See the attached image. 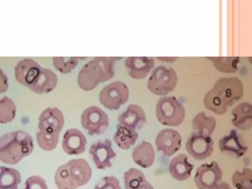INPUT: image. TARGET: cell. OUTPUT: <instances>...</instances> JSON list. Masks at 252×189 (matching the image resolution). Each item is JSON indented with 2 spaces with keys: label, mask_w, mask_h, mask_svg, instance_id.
<instances>
[{
  "label": "cell",
  "mask_w": 252,
  "mask_h": 189,
  "mask_svg": "<svg viewBox=\"0 0 252 189\" xmlns=\"http://www.w3.org/2000/svg\"><path fill=\"white\" fill-rule=\"evenodd\" d=\"M34 149L32 136L23 130L10 131L0 137V161L16 165L29 156Z\"/></svg>",
  "instance_id": "1"
},
{
  "label": "cell",
  "mask_w": 252,
  "mask_h": 189,
  "mask_svg": "<svg viewBox=\"0 0 252 189\" xmlns=\"http://www.w3.org/2000/svg\"><path fill=\"white\" fill-rule=\"evenodd\" d=\"M116 57H95L82 66L77 82L84 91H92L98 84L112 79L115 75Z\"/></svg>",
  "instance_id": "2"
},
{
  "label": "cell",
  "mask_w": 252,
  "mask_h": 189,
  "mask_svg": "<svg viewBox=\"0 0 252 189\" xmlns=\"http://www.w3.org/2000/svg\"><path fill=\"white\" fill-rule=\"evenodd\" d=\"M92 177V168L85 159H70L60 165L54 175L58 189H77L88 184Z\"/></svg>",
  "instance_id": "3"
},
{
  "label": "cell",
  "mask_w": 252,
  "mask_h": 189,
  "mask_svg": "<svg viewBox=\"0 0 252 189\" xmlns=\"http://www.w3.org/2000/svg\"><path fill=\"white\" fill-rule=\"evenodd\" d=\"M156 118L160 124L167 126H179L184 122L186 111L181 102L172 96L159 99L156 107Z\"/></svg>",
  "instance_id": "4"
},
{
  "label": "cell",
  "mask_w": 252,
  "mask_h": 189,
  "mask_svg": "<svg viewBox=\"0 0 252 189\" xmlns=\"http://www.w3.org/2000/svg\"><path fill=\"white\" fill-rule=\"evenodd\" d=\"M243 83L239 78L228 77L218 79L210 90L224 106L228 108L243 97Z\"/></svg>",
  "instance_id": "5"
},
{
  "label": "cell",
  "mask_w": 252,
  "mask_h": 189,
  "mask_svg": "<svg viewBox=\"0 0 252 189\" xmlns=\"http://www.w3.org/2000/svg\"><path fill=\"white\" fill-rule=\"evenodd\" d=\"M178 84V75L173 68L159 66L153 70L147 88L156 95L164 96L173 91Z\"/></svg>",
  "instance_id": "6"
},
{
  "label": "cell",
  "mask_w": 252,
  "mask_h": 189,
  "mask_svg": "<svg viewBox=\"0 0 252 189\" xmlns=\"http://www.w3.org/2000/svg\"><path fill=\"white\" fill-rule=\"evenodd\" d=\"M129 98V90L122 81H114L104 87L100 92L99 101L110 110H118Z\"/></svg>",
  "instance_id": "7"
},
{
  "label": "cell",
  "mask_w": 252,
  "mask_h": 189,
  "mask_svg": "<svg viewBox=\"0 0 252 189\" xmlns=\"http://www.w3.org/2000/svg\"><path fill=\"white\" fill-rule=\"evenodd\" d=\"M82 127L91 135H100L108 128V115L101 108L91 106L84 110L81 115Z\"/></svg>",
  "instance_id": "8"
},
{
  "label": "cell",
  "mask_w": 252,
  "mask_h": 189,
  "mask_svg": "<svg viewBox=\"0 0 252 189\" xmlns=\"http://www.w3.org/2000/svg\"><path fill=\"white\" fill-rule=\"evenodd\" d=\"M186 149L194 159L204 160L213 153V139L211 135L194 131L187 140Z\"/></svg>",
  "instance_id": "9"
},
{
  "label": "cell",
  "mask_w": 252,
  "mask_h": 189,
  "mask_svg": "<svg viewBox=\"0 0 252 189\" xmlns=\"http://www.w3.org/2000/svg\"><path fill=\"white\" fill-rule=\"evenodd\" d=\"M222 178V170L216 161H212L197 168L194 180L198 189H212L220 183Z\"/></svg>",
  "instance_id": "10"
},
{
  "label": "cell",
  "mask_w": 252,
  "mask_h": 189,
  "mask_svg": "<svg viewBox=\"0 0 252 189\" xmlns=\"http://www.w3.org/2000/svg\"><path fill=\"white\" fill-rule=\"evenodd\" d=\"M90 155L98 169H106L113 165V159L117 156L113 149V143L109 139L99 140L91 145Z\"/></svg>",
  "instance_id": "11"
},
{
  "label": "cell",
  "mask_w": 252,
  "mask_h": 189,
  "mask_svg": "<svg viewBox=\"0 0 252 189\" xmlns=\"http://www.w3.org/2000/svg\"><path fill=\"white\" fill-rule=\"evenodd\" d=\"M181 134L173 128L162 129L156 136V149L166 157H171L177 153L181 148Z\"/></svg>",
  "instance_id": "12"
},
{
  "label": "cell",
  "mask_w": 252,
  "mask_h": 189,
  "mask_svg": "<svg viewBox=\"0 0 252 189\" xmlns=\"http://www.w3.org/2000/svg\"><path fill=\"white\" fill-rule=\"evenodd\" d=\"M42 68L40 64L33 59L29 58L22 59L14 69L16 79L20 84L29 88L37 79Z\"/></svg>",
  "instance_id": "13"
},
{
  "label": "cell",
  "mask_w": 252,
  "mask_h": 189,
  "mask_svg": "<svg viewBox=\"0 0 252 189\" xmlns=\"http://www.w3.org/2000/svg\"><path fill=\"white\" fill-rule=\"evenodd\" d=\"M64 116L57 107H48L39 115L38 128L40 131L49 133H60L64 125Z\"/></svg>",
  "instance_id": "14"
},
{
  "label": "cell",
  "mask_w": 252,
  "mask_h": 189,
  "mask_svg": "<svg viewBox=\"0 0 252 189\" xmlns=\"http://www.w3.org/2000/svg\"><path fill=\"white\" fill-rule=\"evenodd\" d=\"M87 138L78 128H69L63 136V150L68 155H79L86 150Z\"/></svg>",
  "instance_id": "15"
},
{
  "label": "cell",
  "mask_w": 252,
  "mask_h": 189,
  "mask_svg": "<svg viewBox=\"0 0 252 189\" xmlns=\"http://www.w3.org/2000/svg\"><path fill=\"white\" fill-rule=\"evenodd\" d=\"M119 124L131 129L140 130L147 123V116L144 109L137 104H130L118 118Z\"/></svg>",
  "instance_id": "16"
},
{
  "label": "cell",
  "mask_w": 252,
  "mask_h": 189,
  "mask_svg": "<svg viewBox=\"0 0 252 189\" xmlns=\"http://www.w3.org/2000/svg\"><path fill=\"white\" fill-rule=\"evenodd\" d=\"M219 149L221 152L230 154L236 158H241L249 150L246 142L235 129L231 130L228 135L219 140Z\"/></svg>",
  "instance_id": "17"
},
{
  "label": "cell",
  "mask_w": 252,
  "mask_h": 189,
  "mask_svg": "<svg viewBox=\"0 0 252 189\" xmlns=\"http://www.w3.org/2000/svg\"><path fill=\"white\" fill-rule=\"evenodd\" d=\"M125 66L129 75L134 79H143L148 75L155 66V60L151 57H128L125 60Z\"/></svg>",
  "instance_id": "18"
},
{
  "label": "cell",
  "mask_w": 252,
  "mask_h": 189,
  "mask_svg": "<svg viewBox=\"0 0 252 189\" xmlns=\"http://www.w3.org/2000/svg\"><path fill=\"white\" fill-rule=\"evenodd\" d=\"M194 165L189 161L188 157L181 154L174 158L169 163V171L172 177L178 181H185L191 177Z\"/></svg>",
  "instance_id": "19"
},
{
  "label": "cell",
  "mask_w": 252,
  "mask_h": 189,
  "mask_svg": "<svg viewBox=\"0 0 252 189\" xmlns=\"http://www.w3.org/2000/svg\"><path fill=\"white\" fill-rule=\"evenodd\" d=\"M231 123L237 129L247 131L252 127V106L248 102L237 105L231 111Z\"/></svg>",
  "instance_id": "20"
},
{
  "label": "cell",
  "mask_w": 252,
  "mask_h": 189,
  "mask_svg": "<svg viewBox=\"0 0 252 189\" xmlns=\"http://www.w3.org/2000/svg\"><path fill=\"white\" fill-rule=\"evenodd\" d=\"M57 83V74L51 69L42 67L37 79L29 89L36 94H47L54 90Z\"/></svg>",
  "instance_id": "21"
},
{
  "label": "cell",
  "mask_w": 252,
  "mask_h": 189,
  "mask_svg": "<svg viewBox=\"0 0 252 189\" xmlns=\"http://www.w3.org/2000/svg\"><path fill=\"white\" fill-rule=\"evenodd\" d=\"M132 156L137 165L141 168H148L154 163L156 152L150 142L142 141L134 149Z\"/></svg>",
  "instance_id": "22"
},
{
  "label": "cell",
  "mask_w": 252,
  "mask_h": 189,
  "mask_svg": "<svg viewBox=\"0 0 252 189\" xmlns=\"http://www.w3.org/2000/svg\"><path fill=\"white\" fill-rule=\"evenodd\" d=\"M21 182L22 176L18 170L0 166V189H18Z\"/></svg>",
  "instance_id": "23"
},
{
  "label": "cell",
  "mask_w": 252,
  "mask_h": 189,
  "mask_svg": "<svg viewBox=\"0 0 252 189\" xmlns=\"http://www.w3.org/2000/svg\"><path fill=\"white\" fill-rule=\"evenodd\" d=\"M138 133L123 126H117V130L114 134V141L120 149L126 150L130 149L136 143Z\"/></svg>",
  "instance_id": "24"
},
{
  "label": "cell",
  "mask_w": 252,
  "mask_h": 189,
  "mask_svg": "<svg viewBox=\"0 0 252 189\" xmlns=\"http://www.w3.org/2000/svg\"><path fill=\"white\" fill-rule=\"evenodd\" d=\"M217 121L214 117L208 116L204 112H200L192 120L193 129L195 132L212 135L216 128Z\"/></svg>",
  "instance_id": "25"
},
{
  "label": "cell",
  "mask_w": 252,
  "mask_h": 189,
  "mask_svg": "<svg viewBox=\"0 0 252 189\" xmlns=\"http://www.w3.org/2000/svg\"><path fill=\"white\" fill-rule=\"evenodd\" d=\"M218 71L223 73H234L238 70L240 59L237 57H207Z\"/></svg>",
  "instance_id": "26"
},
{
  "label": "cell",
  "mask_w": 252,
  "mask_h": 189,
  "mask_svg": "<svg viewBox=\"0 0 252 189\" xmlns=\"http://www.w3.org/2000/svg\"><path fill=\"white\" fill-rule=\"evenodd\" d=\"M17 115V106L12 99L7 96L0 98V124L12 122Z\"/></svg>",
  "instance_id": "27"
},
{
  "label": "cell",
  "mask_w": 252,
  "mask_h": 189,
  "mask_svg": "<svg viewBox=\"0 0 252 189\" xmlns=\"http://www.w3.org/2000/svg\"><path fill=\"white\" fill-rule=\"evenodd\" d=\"M60 133H49L39 131L36 132V140L40 149L51 152L57 148L60 140Z\"/></svg>",
  "instance_id": "28"
},
{
  "label": "cell",
  "mask_w": 252,
  "mask_h": 189,
  "mask_svg": "<svg viewBox=\"0 0 252 189\" xmlns=\"http://www.w3.org/2000/svg\"><path fill=\"white\" fill-rule=\"evenodd\" d=\"M231 180L236 189H252V169L243 168L234 171Z\"/></svg>",
  "instance_id": "29"
},
{
  "label": "cell",
  "mask_w": 252,
  "mask_h": 189,
  "mask_svg": "<svg viewBox=\"0 0 252 189\" xmlns=\"http://www.w3.org/2000/svg\"><path fill=\"white\" fill-rule=\"evenodd\" d=\"M125 186L126 189H138L147 180L142 171L135 168H131L124 174Z\"/></svg>",
  "instance_id": "30"
},
{
  "label": "cell",
  "mask_w": 252,
  "mask_h": 189,
  "mask_svg": "<svg viewBox=\"0 0 252 189\" xmlns=\"http://www.w3.org/2000/svg\"><path fill=\"white\" fill-rule=\"evenodd\" d=\"M79 63L78 57H54L53 63L54 67L63 74L71 72Z\"/></svg>",
  "instance_id": "31"
},
{
  "label": "cell",
  "mask_w": 252,
  "mask_h": 189,
  "mask_svg": "<svg viewBox=\"0 0 252 189\" xmlns=\"http://www.w3.org/2000/svg\"><path fill=\"white\" fill-rule=\"evenodd\" d=\"M94 189H122V187L116 177H104L97 183Z\"/></svg>",
  "instance_id": "32"
},
{
  "label": "cell",
  "mask_w": 252,
  "mask_h": 189,
  "mask_svg": "<svg viewBox=\"0 0 252 189\" xmlns=\"http://www.w3.org/2000/svg\"><path fill=\"white\" fill-rule=\"evenodd\" d=\"M24 189H48V186L43 177L33 175L26 180Z\"/></svg>",
  "instance_id": "33"
},
{
  "label": "cell",
  "mask_w": 252,
  "mask_h": 189,
  "mask_svg": "<svg viewBox=\"0 0 252 189\" xmlns=\"http://www.w3.org/2000/svg\"><path fill=\"white\" fill-rule=\"evenodd\" d=\"M9 83H8V75L0 68V94L5 93L8 90Z\"/></svg>",
  "instance_id": "34"
},
{
  "label": "cell",
  "mask_w": 252,
  "mask_h": 189,
  "mask_svg": "<svg viewBox=\"0 0 252 189\" xmlns=\"http://www.w3.org/2000/svg\"><path fill=\"white\" fill-rule=\"evenodd\" d=\"M212 189H231V188L226 182H220L218 186Z\"/></svg>",
  "instance_id": "35"
},
{
  "label": "cell",
  "mask_w": 252,
  "mask_h": 189,
  "mask_svg": "<svg viewBox=\"0 0 252 189\" xmlns=\"http://www.w3.org/2000/svg\"><path fill=\"white\" fill-rule=\"evenodd\" d=\"M138 189H154V188H153V186L147 180V181H146L141 187L138 188Z\"/></svg>",
  "instance_id": "36"
}]
</instances>
